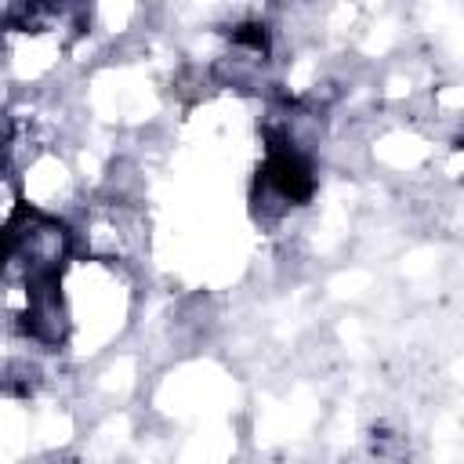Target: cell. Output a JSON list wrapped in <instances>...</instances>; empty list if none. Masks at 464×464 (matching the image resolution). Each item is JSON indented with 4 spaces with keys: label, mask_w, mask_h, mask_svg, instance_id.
I'll list each match as a JSON object with an SVG mask.
<instances>
[{
    "label": "cell",
    "mask_w": 464,
    "mask_h": 464,
    "mask_svg": "<svg viewBox=\"0 0 464 464\" xmlns=\"http://www.w3.org/2000/svg\"><path fill=\"white\" fill-rule=\"evenodd\" d=\"M261 178L268 181L272 192H279L286 203H304L315 188V178H312V167L304 163V156L297 149H290L286 141H272L268 145V160H265V170Z\"/></svg>",
    "instance_id": "1"
}]
</instances>
